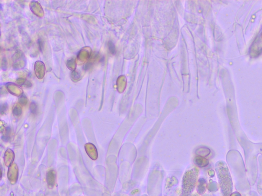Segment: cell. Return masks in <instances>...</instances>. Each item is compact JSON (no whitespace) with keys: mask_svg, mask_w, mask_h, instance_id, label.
<instances>
[{"mask_svg":"<svg viewBox=\"0 0 262 196\" xmlns=\"http://www.w3.org/2000/svg\"><path fill=\"white\" fill-rule=\"evenodd\" d=\"M216 171L223 196H230L233 191V184L229 170L223 162L217 163Z\"/></svg>","mask_w":262,"mask_h":196,"instance_id":"obj_1","label":"cell"},{"mask_svg":"<svg viewBox=\"0 0 262 196\" xmlns=\"http://www.w3.org/2000/svg\"><path fill=\"white\" fill-rule=\"evenodd\" d=\"M55 178V174L54 171L51 170L48 172L47 174V180L49 185H52L53 186L54 185Z\"/></svg>","mask_w":262,"mask_h":196,"instance_id":"obj_2","label":"cell"},{"mask_svg":"<svg viewBox=\"0 0 262 196\" xmlns=\"http://www.w3.org/2000/svg\"><path fill=\"white\" fill-rule=\"evenodd\" d=\"M196 165L201 167H205L208 164V160L202 157H196Z\"/></svg>","mask_w":262,"mask_h":196,"instance_id":"obj_3","label":"cell"},{"mask_svg":"<svg viewBox=\"0 0 262 196\" xmlns=\"http://www.w3.org/2000/svg\"><path fill=\"white\" fill-rule=\"evenodd\" d=\"M108 48L110 53L112 55H115L116 54V49H115V46L114 43L111 41H109L108 42Z\"/></svg>","mask_w":262,"mask_h":196,"instance_id":"obj_4","label":"cell"},{"mask_svg":"<svg viewBox=\"0 0 262 196\" xmlns=\"http://www.w3.org/2000/svg\"><path fill=\"white\" fill-rule=\"evenodd\" d=\"M30 110L32 114H35L37 113L38 106H37L36 103L34 102H31V104L30 105Z\"/></svg>","mask_w":262,"mask_h":196,"instance_id":"obj_5","label":"cell"},{"mask_svg":"<svg viewBox=\"0 0 262 196\" xmlns=\"http://www.w3.org/2000/svg\"><path fill=\"white\" fill-rule=\"evenodd\" d=\"M10 131H11V130H10V128H7L6 130V133H5V134L2 137V139H3V140L4 141L7 142V141H8L9 139V138H10L9 137V134H10Z\"/></svg>","mask_w":262,"mask_h":196,"instance_id":"obj_6","label":"cell"},{"mask_svg":"<svg viewBox=\"0 0 262 196\" xmlns=\"http://www.w3.org/2000/svg\"><path fill=\"white\" fill-rule=\"evenodd\" d=\"M13 113L15 116H20L22 114L21 108L19 107H18V106L15 107V108L13 110Z\"/></svg>","mask_w":262,"mask_h":196,"instance_id":"obj_7","label":"cell"},{"mask_svg":"<svg viewBox=\"0 0 262 196\" xmlns=\"http://www.w3.org/2000/svg\"><path fill=\"white\" fill-rule=\"evenodd\" d=\"M8 109V105L7 103H4L1 105V113L3 114L6 112L7 110Z\"/></svg>","mask_w":262,"mask_h":196,"instance_id":"obj_8","label":"cell"},{"mask_svg":"<svg viewBox=\"0 0 262 196\" xmlns=\"http://www.w3.org/2000/svg\"><path fill=\"white\" fill-rule=\"evenodd\" d=\"M72 75H73V78H79L80 77V74L78 73L77 72H76V71H74Z\"/></svg>","mask_w":262,"mask_h":196,"instance_id":"obj_9","label":"cell"},{"mask_svg":"<svg viewBox=\"0 0 262 196\" xmlns=\"http://www.w3.org/2000/svg\"><path fill=\"white\" fill-rule=\"evenodd\" d=\"M39 46L40 50H43V47H44V44H43V41H41V40H39Z\"/></svg>","mask_w":262,"mask_h":196,"instance_id":"obj_10","label":"cell"},{"mask_svg":"<svg viewBox=\"0 0 262 196\" xmlns=\"http://www.w3.org/2000/svg\"><path fill=\"white\" fill-rule=\"evenodd\" d=\"M230 196H241V195L239 193L236 191V192H234V193H231V194H230Z\"/></svg>","mask_w":262,"mask_h":196,"instance_id":"obj_11","label":"cell"}]
</instances>
